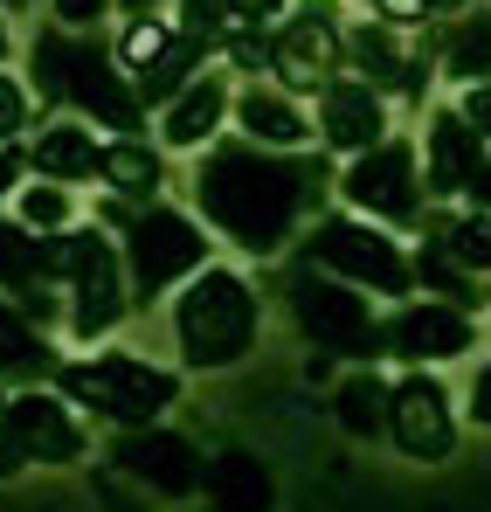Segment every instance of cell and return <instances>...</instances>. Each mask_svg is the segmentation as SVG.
<instances>
[{"label": "cell", "instance_id": "1", "mask_svg": "<svg viewBox=\"0 0 491 512\" xmlns=\"http://www.w3.org/2000/svg\"><path fill=\"white\" fill-rule=\"evenodd\" d=\"M319 194H326V160L270 153V146H249V139L215 146V153L201 160V173H194L201 215L249 256L284 250L291 229L305 222V208H319Z\"/></svg>", "mask_w": 491, "mask_h": 512}, {"label": "cell", "instance_id": "2", "mask_svg": "<svg viewBox=\"0 0 491 512\" xmlns=\"http://www.w3.org/2000/svg\"><path fill=\"white\" fill-rule=\"evenodd\" d=\"M35 90L49 104H77L90 111V125H111L118 139H139V84H125V70L90 42V35H70V28H49L35 42Z\"/></svg>", "mask_w": 491, "mask_h": 512}, {"label": "cell", "instance_id": "3", "mask_svg": "<svg viewBox=\"0 0 491 512\" xmlns=\"http://www.w3.org/2000/svg\"><path fill=\"white\" fill-rule=\"evenodd\" d=\"M256 291L236 270H201L187 277L180 305H173V340H180V360L215 374V367H236L249 346H256Z\"/></svg>", "mask_w": 491, "mask_h": 512}, {"label": "cell", "instance_id": "4", "mask_svg": "<svg viewBox=\"0 0 491 512\" xmlns=\"http://www.w3.org/2000/svg\"><path fill=\"white\" fill-rule=\"evenodd\" d=\"M42 277H63L70 284V333L77 340H97L125 319L132 305V277H125V250L97 229L83 236H49L42 243Z\"/></svg>", "mask_w": 491, "mask_h": 512}, {"label": "cell", "instance_id": "5", "mask_svg": "<svg viewBox=\"0 0 491 512\" xmlns=\"http://www.w3.org/2000/svg\"><path fill=\"white\" fill-rule=\"evenodd\" d=\"M56 381H63L70 402H83V409H97V416H111L125 429H153V416L180 395V381L153 360H139V353H97V360L63 367Z\"/></svg>", "mask_w": 491, "mask_h": 512}, {"label": "cell", "instance_id": "6", "mask_svg": "<svg viewBox=\"0 0 491 512\" xmlns=\"http://www.w3.org/2000/svg\"><path fill=\"white\" fill-rule=\"evenodd\" d=\"M208 270V236L201 222H187L180 208H132L125 215V277H132V298H160L180 277H201Z\"/></svg>", "mask_w": 491, "mask_h": 512}, {"label": "cell", "instance_id": "7", "mask_svg": "<svg viewBox=\"0 0 491 512\" xmlns=\"http://www.w3.org/2000/svg\"><path fill=\"white\" fill-rule=\"evenodd\" d=\"M305 263H319L326 277L353 284V291H381V298H402L415 284V263L395 250V236H381L367 215H326V222L305 236Z\"/></svg>", "mask_w": 491, "mask_h": 512}, {"label": "cell", "instance_id": "8", "mask_svg": "<svg viewBox=\"0 0 491 512\" xmlns=\"http://www.w3.org/2000/svg\"><path fill=\"white\" fill-rule=\"evenodd\" d=\"M291 312H298V326H305V340L339 353V360H374V353H388V333H381V319L367 312V298L353 291V284H339V277H298L291 284Z\"/></svg>", "mask_w": 491, "mask_h": 512}, {"label": "cell", "instance_id": "9", "mask_svg": "<svg viewBox=\"0 0 491 512\" xmlns=\"http://www.w3.org/2000/svg\"><path fill=\"white\" fill-rule=\"evenodd\" d=\"M339 187H346V201H353L367 222H415V215H422V173H415V153L402 139L360 153L353 167L339 173Z\"/></svg>", "mask_w": 491, "mask_h": 512}, {"label": "cell", "instance_id": "10", "mask_svg": "<svg viewBox=\"0 0 491 512\" xmlns=\"http://www.w3.org/2000/svg\"><path fill=\"white\" fill-rule=\"evenodd\" d=\"M339 28H332V7L326 0H305L284 28H277V42H270V70H277V84L284 90H319L326 97L339 77Z\"/></svg>", "mask_w": 491, "mask_h": 512}, {"label": "cell", "instance_id": "11", "mask_svg": "<svg viewBox=\"0 0 491 512\" xmlns=\"http://www.w3.org/2000/svg\"><path fill=\"white\" fill-rule=\"evenodd\" d=\"M388 429H395V443L409 450L415 464H443V457L457 450V416H450L443 381L415 367L409 381L395 388V402H388Z\"/></svg>", "mask_w": 491, "mask_h": 512}, {"label": "cell", "instance_id": "12", "mask_svg": "<svg viewBox=\"0 0 491 512\" xmlns=\"http://www.w3.org/2000/svg\"><path fill=\"white\" fill-rule=\"evenodd\" d=\"M388 353L395 360H457V353H471L478 346V326H471V312H457V305H443V298H422V305H402L388 326Z\"/></svg>", "mask_w": 491, "mask_h": 512}, {"label": "cell", "instance_id": "13", "mask_svg": "<svg viewBox=\"0 0 491 512\" xmlns=\"http://www.w3.org/2000/svg\"><path fill=\"white\" fill-rule=\"evenodd\" d=\"M111 457H118V471H132L153 499H187V492L201 485V457H194V443L173 436V429H125Z\"/></svg>", "mask_w": 491, "mask_h": 512}, {"label": "cell", "instance_id": "14", "mask_svg": "<svg viewBox=\"0 0 491 512\" xmlns=\"http://www.w3.org/2000/svg\"><path fill=\"white\" fill-rule=\"evenodd\" d=\"M319 132H326L332 153H374V146H388L381 132H388V111H381V90L367 84V77H339V84L319 97Z\"/></svg>", "mask_w": 491, "mask_h": 512}, {"label": "cell", "instance_id": "15", "mask_svg": "<svg viewBox=\"0 0 491 512\" xmlns=\"http://www.w3.org/2000/svg\"><path fill=\"white\" fill-rule=\"evenodd\" d=\"M7 436L21 443V457H35V464H77L83 457V429H77V416L56 402V395H14L7 402Z\"/></svg>", "mask_w": 491, "mask_h": 512}, {"label": "cell", "instance_id": "16", "mask_svg": "<svg viewBox=\"0 0 491 512\" xmlns=\"http://www.w3.org/2000/svg\"><path fill=\"white\" fill-rule=\"evenodd\" d=\"M485 132L464 111H436L429 118V194H471V180L485 173Z\"/></svg>", "mask_w": 491, "mask_h": 512}, {"label": "cell", "instance_id": "17", "mask_svg": "<svg viewBox=\"0 0 491 512\" xmlns=\"http://www.w3.org/2000/svg\"><path fill=\"white\" fill-rule=\"evenodd\" d=\"M353 63L367 70V84H374V90L388 84V90H402V97H422V84H429L415 35H409V28H395V21L360 28V35H353Z\"/></svg>", "mask_w": 491, "mask_h": 512}, {"label": "cell", "instance_id": "18", "mask_svg": "<svg viewBox=\"0 0 491 512\" xmlns=\"http://www.w3.org/2000/svg\"><path fill=\"white\" fill-rule=\"evenodd\" d=\"M236 118H243L249 146H270V153H298V146H305V118H298V104H291L284 90L249 84L243 97H236Z\"/></svg>", "mask_w": 491, "mask_h": 512}, {"label": "cell", "instance_id": "19", "mask_svg": "<svg viewBox=\"0 0 491 512\" xmlns=\"http://www.w3.org/2000/svg\"><path fill=\"white\" fill-rule=\"evenodd\" d=\"M222 111H229V90L215 84V77H194V84L166 104V146H187V153L208 146L222 132Z\"/></svg>", "mask_w": 491, "mask_h": 512}, {"label": "cell", "instance_id": "20", "mask_svg": "<svg viewBox=\"0 0 491 512\" xmlns=\"http://www.w3.org/2000/svg\"><path fill=\"white\" fill-rule=\"evenodd\" d=\"M97 180H104L118 201L153 208V194L166 187V167H160V153H153L146 139H111V146H104V167H97Z\"/></svg>", "mask_w": 491, "mask_h": 512}, {"label": "cell", "instance_id": "21", "mask_svg": "<svg viewBox=\"0 0 491 512\" xmlns=\"http://www.w3.org/2000/svg\"><path fill=\"white\" fill-rule=\"evenodd\" d=\"M104 167V146L83 132V125H49L42 139H35V173L42 180H90V173Z\"/></svg>", "mask_w": 491, "mask_h": 512}, {"label": "cell", "instance_id": "22", "mask_svg": "<svg viewBox=\"0 0 491 512\" xmlns=\"http://www.w3.org/2000/svg\"><path fill=\"white\" fill-rule=\"evenodd\" d=\"M0 374H21V381H35V374H49V346H42V326L14 305V298H0Z\"/></svg>", "mask_w": 491, "mask_h": 512}, {"label": "cell", "instance_id": "23", "mask_svg": "<svg viewBox=\"0 0 491 512\" xmlns=\"http://www.w3.org/2000/svg\"><path fill=\"white\" fill-rule=\"evenodd\" d=\"M388 402H395V388L367 367V374H346L339 381V423L346 436H381L388 429Z\"/></svg>", "mask_w": 491, "mask_h": 512}, {"label": "cell", "instance_id": "24", "mask_svg": "<svg viewBox=\"0 0 491 512\" xmlns=\"http://www.w3.org/2000/svg\"><path fill=\"white\" fill-rule=\"evenodd\" d=\"M443 70L464 77L471 90L491 84V14H464V21L450 28V42H443Z\"/></svg>", "mask_w": 491, "mask_h": 512}, {"label": "cell", "instance_id": "25", "mask_svg": "<svg viewBox=\"0 0 491 512\" xmlns=\"http://www.w3.org/2000/svg\"><path fill=\"white\" fill-rule=\"evenodd\" d=\"M42 243H49V236L21 229V222H0V284H7L14 298L49 284V277H42Z\"/></svg>", "mask_w": 491, "mask_h": 512}, {"label": "cell", "instance_id": "26", "mask_svg": "<svg viewBox=\"0 0 491 512\" xmlns=\"http://www.w3.org/2000/svg\"><path fill=\"white\" fill-rule=\"evenodd\" d=\"M70 215H77V201H70V187H56V180H35V187H21V201H14V222L35 229V236L70 229Z\"/></svg>", "mask_w": 491, "mask_h": 512}, {"label": "cell", "instance_id": "27", "mask_svg": "<svg viewBox=\"0 0 491 512\" xmlns=\"http://www.w3.org/2000/svg\"><path fill=\"white\" fill-rule=\"evenodd\" d=\"M415 277H422L429 291H443V305H457V312H471V305H478V277H471L464 263H450V256H443V243H422Z\"/></svg>", "mask_w": 491, "mask_h": 512}, {"label": "cell", "instance_id": "28", "mask_svg": "<svg viewBox=\"0 0 491 512\" xmlns=\"http://www.w3.org/2000/svg\"><path fill=\"white\" fill-rule=\"evenodd\" d=\"M436 243H443V256H450V263H464V270H491V215H485V208L457 215Z\"/></svg>", "mask_w": 491, "mask_h": 512}, {"label": "cell", "instance_id": "29", "mask_svg": "<svg viewBox=\"0 0 491 512\" xmlns=\"http://www.w3.org/2000/svg\"><path fill=\"white\" fill-rule=\"evenodd\" d=\"M194 63H201V42H187V35H180V49L166 56L160 70H153V77H139V104H173L180 90L194 84Z\"/></svg>", "mask_w": 491, "mask_h": 512}, {"label": "cell", "instance_id": "30", "mask_svg": "<svg viewBox=\"0 0 491 512\" xmlns=\"http://www.w3.org/2000/svg\"><path fill=\"white\" fill-rule=\"evenodd\" d=\"M215 492H222L229 512H263V499H270V485H263V471L249 457H222L215 464Z\"/></svg>", "mask_w": 491, "mask_h": 512}, {"label": "cell", "instance_id": "31", "mask_svg": "<svg viewBox=\"0 0 491 512\" xmlns=\"http://www.w3.org/2000/svg\"><path fill=\"white\" fill-rule=\"evenodd\" d=\"M173 49H180V42L166 35L160 21H132V28H125V49H118V63H125L132 77H153V70H160Z\"/></svg>", "mask_w": 491, "mask_h": 512}, {"label": "cell", "instance_id": "32", "mask_svg": "<svg viewBox=\"0 0 491 512\" xmlns=\"http://www.w3.org/2000/svg\"><path fill=\"white\" fill-rule=\"evenodd\" d=\"M229 14H236L229 0H180V35L208 49V42H215V35L229 28Z\"/></svg>", "mask_w": 491, "mask_h": 512}, {"label": "cell", "instance_id": "33", "mask_svg": "<svg viewBox=\"0 0 491 512\" xmlns=\"http://www.w3.org/2000/svg\"><path fill=\"white\" fill-rule=\"evenodd\" d=\"M21 125H28V90L14 84V77H0V146H14Z\"/></svg>", "mask_w": 491, "mask_h": 512}, {"label": "cell", "instance_id": "34", "mask_svg": "<svg viewBox=\"0 0 491 512\" xmlns=\"http://www.w3.org/2000/svg\"><path fill=\"white\" fill-rule=\"evenodd\" d=\"M229 56H236L243 70H263V63H270V42H263V35H229Z\"/></svg>", "mask_w": 491, "mask_h": 512}, {"label": "cell", "instance_id": "35", "mask_svg": "<svg viewBox=\"0 0 491 512\" xmlns=\"http://www.w3.org/2000/svg\"><path fill=\"white\" fill-rule=\"evenodd\" d=\"M97 14H104V0H56V21L63 28H90Z\"/></svg>", "mask_w": 491, "mask_h": 512}, {"label": "cell", "instance_id": "36", "mask_svg": "<svg viewBox=\"0 0 491 512\" xmlns=\"http://www.w3.org/2000/svg\"><path fill=\"white\" fill-rule=\"evenodd\" d=\"M464 118H471V125L485 132V146H491V84H478L471 97H464Z\"/></svg>", "mask_w": 491, "mask_h": 512}, {"label": "cell", "instance_id": "37", "mask_svg": "<svg viewBox=\"0 0 491 512\" xmlns=\"http://www.w3.org/2000/svg\"><path fill=\"white\" fill-rule=\"evenodd\" d=\"M374 7H381V14H388L395 28H415V21L429 14V0H374Z\"/></svg>", "mask_w": 491, "mask_h": 512}, {"label": "cell", "instance_id": "38", "mask_svg": "<svg viewBox=\"0 0 491 512\" xmlns=\"http://www.w3.org/2000/svg\"><path fill=\"white\" fill-rule=\"evenodd\" d=\"M21 464H28V457H21V443H14V436H7V423H0V478H14Z\"/></svg>", "mask_w": 491, "mask_h": 512}, {"label": "cell", "instance_id": "39", "mask_svg": "<svg viewBox=\"0 0 491 512\" xmlns=\"http://www.w3.org/2000/svg\"><path fill=\"white\" fill-rule=\"evenodd\" d=\"M229 7H236V21H270L284 0H229Z\"/></svg>", "mask_w": 491, "mask_h": 512}, {"label": "cell", "instance_id": "40", "mask_svg": "<svg viewBox=\"0 0 491 512\" xmlns=\"http://www.w3.org/2000/svg\"><path fill=\"white\" fill-rule=\"evenodd\" d=\"M471 416H478V423H491V367L478 374V388H471Z\"/></svg>", "mask_w": 491, "mask_h": 512}, {"label": "cell", "instance_id": "41", "mask_svg": "<svg viewBox=\"0 0 491 512\" xmlns=\"http://www.w3.org/2000/svg\"><path fill=\"white\" fill-rule=\"evenodd\" d=\"M471 208H485V215H491V167L471 180Z\"/></svg>", "mask_w": 491, "mask_h": 512}, {"label": "cell", "instance_id": "42", "mask_svg": "<svg viewBox=\"0 0 491 512\" xmlns=\"http://www.w3.org/2000/svg\"><path fill=\"white\" fill-rule=\"evenodd\" d=\"M125 7H132V14H146V7H153V0H125Z\"/></svg>", "mask_w": 491, "mask_h": 512}, {"label": "cell", "instance_id": "43", "mask_svg": "<svg viewBox=\"0 0 491 512\" xmlns=\"http://www.w3.org/2000/svg\"><path fill=\"white\" fill-rule=\"evenodd\" d=\"M429 7H457V0H429Z\"/></svg>", "mask_w": 491, "mask_h": 512}, {"label": "cell", "instance_id": "44", "mask_svg": "<svg viewBox=\"0 0 491 512\" xmlns=\"http://www.w3.org/2000/svg\"><path fill=\"white\" fill-rule=\"evenodd\" d=\"M0 56H7V28H0Z\"/></svg>", "mask_w": 491, "mask_h": 512}, {"label": "cell", "instance_id": "45", "mask_svg": "<svg viewBox=\"0 0 491 512\" xmlns=\"http://www.w3.org/2000/svg\"><path fill=\"white\" fill-rule=\"evenodd\" d=\"M0 416H7V395H0Z\"/></svg>", "mask_w": 491, "mask_h": 512}, {"label": "cell", "instance_id": "46", "mask_svg": "<svg viewBox=\"0 0 491 512\" xmlns=\"http://www.w3.org/2000/svg\"><path fill=\"white\" fill-rule=\"evenodd\" d=\"M14 7H21V0H14Z\"/></svg>", "mask_w": 491, "mask_h": 512}]
</instances>
